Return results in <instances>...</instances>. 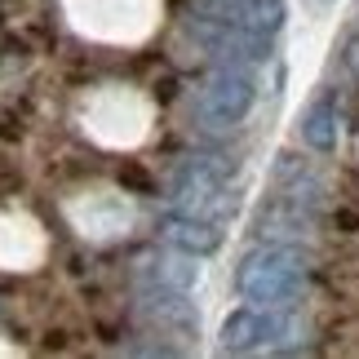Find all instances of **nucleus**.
Listing matches in <instances>:
<instances>
[{
  "label": "nucleus",
  "mask_w": 359,
  "mask_h": 359,
  "mask_svg": "<svg viewBox=\"0 0 359 359\" xmlns=\"http://www.w3.org/2000/svg\"><path fill=\"white\" fill-rule=\"evenodd\" d=\"M240 288L257 306H288L302 293V257L288 248H257L240 271Z\"/></svg>",
  "instance_id": "obj_1"
},
{
  "label": "nucleus",
  "mask_w": 359,
  "mask_h": 359,
  "mask_svg": "<svg viewBox=\"0 0 359 359\" xmlns=\"http://www.w3.org/2000/svg\"><path fill=\"white\" fill-rule=\"evenodd\" d=\"M253 76H248V67L231 62L222 72H213L204 80L200 89V102L196 111L204 120V129H231V124H240L248 116V107H253Z\"/></svg>",
  "instance_id": "obj_2"
},
{
  "label": "nucleus",
  "mask_w": 359,
  "mask_h": 359,
  "mask_svg": "<svg viewBox=\"0 0 359 359\" xmlns=\"http://www.w3.org/2000/svg\"><path fill=\"white\" fill-rule=\"evenodd\" d=\"M173 204H177V213L217 226V217H222V209H226V200H222V169L209 164V160H191L187 169L177 173Z\"/></svg>",
  "instance_id": "obj_3"
},
{
  "label": "nucleus",
  "mask_w": 359,
  "mask_h": 359,
  "mask_svg": "<svg viewBox=\"0 0 359 359\" xmlns=\"http://www.w3.org/2000/svg\"><path fill=\"white\" fill-rule=\"evenodd\" d=\"M288 333V324H284V315L280 306H244L236 311L231 320L222 324V351H262V346H275Z\"/></svg>",
  "instance_id": "obj_4"
},
{
  "label": "nucleus",
  "mask_w": 359,
  "mask_h": 359,
  "mask_svg": "<svg viewBox=\"0 0 359 359\" xmlns=\"http://www.w3.org/2000/svg\"><path fill=\"white\" fill-rule=\"evenodd\" d=\"M76 213V222L85 226V236H120L129 226V200L116 196V191H93L89 196V213Z\"/></svg>",
  "instance_id": "obj_5"
},
{
  "label": "nucleus",
  "mask_w": 359,
  "mask_h": 359,
  "mask_svg": "<svg viewBox=\"0 0 359 359\" xmlns=\"http://www.w3.org/2000/svg\"><path fill=\"white\" fill-rule=\"evenodd\" d=\"M169 240L182 244V248H191V253H209V248L217 244V226L213 222H200V217L177 213L173 222H169Z\"/></svg>",
  "instance_id": "obj_6"
},
{
  "label": "nucleus",
  "mask_w": 359,
  "mask_h": 359,
  "mask_svg": "<svg viewBox=\"0 0 359 359\" xmlns=\"http://www.w3.org/2000/svg\"><path fill=\"white\" fill-rule=\"evenodd\" d=\"M302 137L315 147V151H328L333 147V102H315L311 111H306V120H302Z\"/></svg>",
  "instance_id": "obj_7"
},
{
  "label": "nucleus",
  "mask_w": 359,
  "mask_h": 359,
  "mask_svg": "<svg viewBox=\"0 0 359 359\" xmlns=\"http://www.w3.org/2000/svg\"><path fill=\"white\" fill-rule=\"evenodd\" d=\"M328 5H333V0H311V9H328Z\"/></svg>",
  "instance_id": "obj_8"
}]
</instances>
